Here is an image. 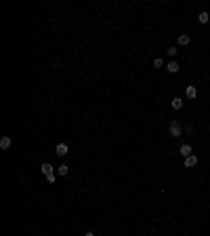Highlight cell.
Here are the masks:
<instances>
[{"mask_svg":"<svg viewBox=\"0 0 210 236\" xmlns=\"http://www.w3.org/2000/svg\"><path fill=\"white\" fill-rule=\"evenodd\" d=\"M168 131H170V137H179V135H181V123H179V120H172Z\"/></svg>","mask_w":210,"mask_h":236,"instance_id":"cell-1","label":"cell"},{"mask_svg":"<svg viewBox=\"0 0 210 236\" xmlns=\"http://www.w3.org/2000/svg\"><path fill=\"white\" fill-rule=\"evenodd\" d=\"M55 154H59V156H65V154H70V148H67V143H57V148H55Z\"/></svg>","mask_w":210,"mask_h":236,"instance_id":"cell-2","label":"cell"},{"mask_svg":"<svg viewBox=\"0 0 210 236\" xmlns=\"http://www.w3.org/2000/svg\"><path fill=\"white\" fill-rule=\"evenodd\" d=\"M189 42H191L189 34H179V46H187Z\"/></svg>","mask_w":210,"mask_h":236,"instance_id":"cell-3","label":"cell"},{"mask_svg":"<svg viewBox=\"0 0 210 236\" xmlns=\"http://www.w3.org/2000/svg\"><path fill=\"white\" fill-rule=\"evenodd\" d=\"M195 165H198V156H193L191 154V156L185 158V166H187V169H191V166H195Z\"/></svg>","mask_w":210,"mask_h":236,"instance_id":"cell-4","label":"cell"},{"mask_svg":"<svg viewBox=\"0 0 210 236\" xmlns=\"http://www.w3.org/2000/svg\"><path fill=\"white\" fill-rule=\"evenodd\" d=\"M179 152H181V156H185V158H187V156H191V146H189V143H183Z\"/></svg>","mask_w":210,"mask_h":236,"instance_id":"cell-5","label":"cell"},{"mask_svg":"<svg viewBox=\"0 0 210 236\" xmlns=\"http://www.w3.org/2000/svg\"><path fill=\"white\" fill-rule=\"evenodd\" d=\"M166 70L170 72V74H176V72L181 70V65H179V63H176V61H170V63H168V65H166Z\"/></svg>","mask_w":210,"mask_h":236,"instance_id":"cell-6","label":"cell"},{"mask_svg":"<svg viewBox=\"0 0 210 236\" xmlns=\"http://www.w3.org/2000/svg\"><path fill=\"white\" fill-rule=\"evenodd\" d=\"M40 171H42V175H46V177H48V175H52V166L48 165V162H42Z\"/></svg>","mask_w":210,"mask_h":236,"instance_id":"cell-7","label":"cell"},{"mask_svg":"<svg viewBox=\"0 0 210 236\" xmlns=\"http://www.w3.org/2000/svg\"><path fill=\"white\" fill-rule=\"evenodd\" d=\"M185 95L189 97V99H195V97H198V89H195V87H187Z\"/></svg>","mask_w":210,"mask_h":236,"instance_id":"cell-8","label":"cell"},{"mask_svg":"<svg viewBox=\"0 0 210 236\" xmlns=\"http://www.w3.org/2000/svg\"><path fill=\"white\" fill-rule=\"evenodd\" d=\"M170 105H172V110H181V108H183V101H181V97H175V99L170 101Z\"/></svg>","mask_w":210,"mask_h":236,"instance_id":"cell-9","label":"cell"},{"mask_svg":"<svg viewBox=\"0 0 210 236\" xmlns=\"http://www.w3.org/2000/svg\"><path fill=\"white\" fill-rule=\"evenodd\" d=\"M0 148H2V150H9L11 148V137H2V139H0Z\"/></svg>","mask_w":210,"mask_h":236,"instance_id":"cell-10","label":"cell"},{"mask_svg":"<svg viewBox=\"0 0 210 236\" xmlns=\"http://www.w3.org/2000/svg\"><path fill=\"white\" fill-rule=\"evenodd\" d=\"M208 19H210L208 13H200V15H198V21H200V23H208Z\"/></svg>","mask_w":210,"mask_h":236,"instance_id":"cell-11","label":"cell"},{"mask_svg":"<svg viewBox=\"0 0 210 236\" xmlns=\"http://www.w3.org/2000/svg\"><path fill=\"white\" fill-rule=\"evenodd\" d=\"M57 173H59V175H67V173H70V166H67V165H61L59 169H57Z\"/></svg>","mask_w":210,"mask_h":236,"instance_id":"cell-12","label":"cell"},{"mask_svg":"<svg viewBox=\"0 0 210 236\" xmlns=\"http://www.w3.org/2000/svg\"><path fill=\"white\" fill-rule=\"evenodd\" d=\"M176 53H179V49H176V46H168V49H166V55H168V57H175Z\"/></svg>","mask_w":210,"mask_h":236,"instance_id":"cell-13","label":"cell"},{"mask_svg":"<svg viewBox=\"0 0 210 236\" xmlns=\"http://www.w3.org/2000/svg\"><path fill=\"white\" fill-rule=\"evenodd\" d=\"M153 68H164V59H156L153 61Z\"/></svg>","mask_w":210,"mask_h":236,"instance_id":"cell-14","label":"cell"},{"mask_svg":"<svg viewBox=\"0 0 210 236\" xmlns=\"http://www.w3.org/2000/svg\"><path fill=\"white\" fill-rule=\"evenodd\" d=\"M84 236H95V232H86V234H84Z\"/></svg>","mask_w":210,"mask_h":236,"instance_id":"cell-15","label":"cell"}]
</instances>
